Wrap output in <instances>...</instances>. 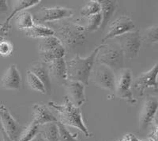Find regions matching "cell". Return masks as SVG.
Wrapping results in <instances>:
<instances>
[{"label":"cell","mask_w":158,"mask_h":141,"mask_svg":"<svg viewBox=\"0 0 158 141\" xmlns=\"http://www.w3.org/2000/svg\"><path fill=\"white\" fill-rule=\"evenodd\" d=\"M48 105L54 110L57 114L58 122L65 126H70L76 128L81 131L85 137H90L91 134L89 132L88 128L85 125L82 115L79 107H75L70 101L67 96L64 97L62 104H57L54 102H48Z\"/></svg>","instance_id":"cell-1"},{"label":"cell","mask_w":158,"mask_h":141,"mask_svg":"<svg viewBox=\"0 0 158 141\" xmlns=\"http://www.w3.org/2000/svg\"><path fill=\"white\" fill-rule=\"evenodd\" d=\"M100 48L101 45L85 58H81L78 54H77L74 58L67 62V80L77 81L84 85H87Z\"/></svg>","instance_id":"cell-2"},{"label":"cell","mask_w":158,"mask_h":141,"mask_svg":"<svg viewBox=\"0 0 158 141\" xmlns=\"http://www.w3.org/2000/svg\"><path fill=\"white\" fill-rule=\"evenodd\" d=\"M55 36L59 39L63 46L75 48L87 42L86 32L84 26L74 22H59L52 25Z\"/></svg>","instance_id":"cell-3"},{"label":"cell","mask_w":158,"mask_h":141,"mask_svg":"<svg viewBox=\"0 0 158 141\" xmlns=\"http://www.w3.org/2000/svg\"><path fill=\"white\" fill-rule=\"evenodd\" d=\"M125 56L119 46L116 44V46L111 44L101 45V48L96 57L95 62L97 64L103 65L112 71H118L124 69L125 65Z\"/></svg>","instance_id":"cell-4"},{"label":"cell","mask_w":158,"mask_h":141,"mask_svg":"<svg viewBox=\"0 0 158 141\" xmlns=\"http://www.w3.org/2000/svg\"><path fill=\"white\" fill-rule=\"evenodd\" d=\"M115 43L123 52L125 58L128 60L135 58L138 54L142 44V35L138 31H132L114 38Z\"/></svg>","instance_id":"cell-5"},{"label":"cell","mask_w":158,"mask_h":141,"mask_svg":"<svg viewBox=\"0 0 158 141\" xmlns=\"http://www.w3.org/2000/svg\"><path fill=\"white\" fill-rule=\"evenodd\" d=\"M133 82L132 73L129 69H123L118 78L115 80V91L118 97L128 102L129 103L135 104L136 99L134 97L133 92L131 91V86Z\"/></svg>","instance_id":"cell-6"},{"label":"cell","mask_w":158,"mask_h":141,"mask_svg":"<svg viewBox=\"0 0 158 141\" xmlns=\"http://www.w3.org/2000/svg\"><path fill=\"white\" fill-rule=\"evenodd\" d=\"M74 15V10L63 7L42 8L34 15V19L40 25L45 22H54L65 18H70Z\"/></svg>","instance_id":"cell-7"},{"label":"cell","mask_w":158,"mask_h":141,"mask_svg":"<svg viewBox=\"0 0 158 141\" xmlns=\"http://www.w3.org/2000/svg\"><path fill=\"white\" fill-rule=\"evenodd\" d=\"M135 22L131 18L127 15H122L118 17L113 22L109 23L108 31L106 36L102 39V43L106 42L108 39H114L117 36L127 33L129 32L135 31Z\"/></svg>","instance_id":"cell-8"},{"label":"cell","mask_w":158,"mask_h":141,"mask_svg":"<svg viewBox=\"0 0 158 141\" xmlns=\"http://www.w3.org/2000/svg\"><path fill=\"white\" fill-rule=\"evenodd\" d=\"M0 123L4 132L12 141H18L25 126L20 125L4 106L0 107Z\"/></svg>","instance_id":"cell-9"},{"label":"cell","mask_w":158,"mask_h":141,"mask_svg":"<svg viewBox=\"0 0 158 141\" xmlns=\"http://www.w3.org/2000/svg\"><path fill=\"white\" fill-rule=\"evenodd\" d=\"M157 73L158 65L156 63L153 68L142 73L133 80L132 86H134L139 96H143L146 90L149 88H153L155 90H157Z\"/></svg>","instance_id":"cell-10"},{"label":"cell","mask_w":158,"mask_h":141,"mask_svg":"<svg viewBox=\"0 0 158 141\" xmlns=\"http://www.w3.org/2000/svg\"><path fill=\"white\" fill-rule=\"evenodd\" d=\"M92 73L93 81L97 86L109 91H115L116 78L115 73L111 69L103 65L97 64V67Z\"/></svg>","instance_id":"cell-11"},{"label":"cell","mask_w":158,"mask_h":141,"mask_svg":"<svg viewBox=\"0 0 158 141\" xmlns=\"http://www.w3.org/2000/svg\"><path fill=\"white\" fill-rule=\"evenodd\" d=\"M158 109V99L156 96H147L145 99L142 111L139 115V124L142 129H147L156 116Z\"/></svg>","instance_id":"cell-12"},{"label":"cell","mask_w":158,"mask_h":141,"mask_svg":"<svg viewBox=\"0 0 158 141\" xmlns=\"http://www.w3.org/2000/svg\"><path fill=\"white\" fill-rule=\"evenodd\" d=\"M50 77L54 79L59 85H66L67 82V62L64 58H58L47 63Z\"/></svg>","instance_id":"cell-13"},{"label":"cell","mask_w":158,"mask_h":141,"mask_svg":"<svg viewBox=\"0 0 158 141\" xmlns=\"http://www.w3.org/2000/svg\"><path fill=\"white\" fill-rule=\"evenodd\" d=\"M1 85L5 89L18 90L22 86V77L16 65H11L1 78Z\"/></svg>","instance_id":"cell-14"},{"label":"cell","mask_w":158,"mask_h":141,"mask_svg":"<svg viewBox=\"0 0 158 141\" xmlns=\"http://www.w3.org/2000/svg\"><path fill=\"white\" fill-rule=\"evenodd\" d=\"M69 95L68 99L75 107H79L85 102V85L77 81L67 80L66 84Z\"/></svg>","instance_id":"cell-15"},{"label":"cell","mask_w":158,"mask_h":141,"mask_svg":"<svg viewBox=\"0 0 158 141\" xmlns=\"http://www.w3.org/2000/svg\"><path fill=\"white\" fill-rule=\"evenodd\" d=\"M33 110V120L32 122L38 125H44L50 122H57L58 119L56 115L46 106L36 103L32 106Z\"/></svg>","instance_id":"cell-16"},{"label":"cell","mask_w":158,"mask_h":141,"mask_svg":"<svg viewBox=\"0 0 158 141\" xmlns=\"http://www.w3.org/2000/svg\"><path fill=\"white\" fill-rule=\"evenodd\" d=\"M98 2L101 5V14L102 18L100 29L104 30L105 27L109 25L111 18L118 9V2L115 0H101Z\"/></svg>","instance_id":"cell-17"},{"label":"cell","mask_w":158,"mask_h":141,"mask_svg":"<svg viewBox=\"0 0 158 141\" xmlns=\"http://www.w3.org/2000/svg\"><path fill=\"white\" fill-rule=\"evenodd\" d=\"M29 71L32 72L38 79H39L43 85L44 86L46 94L50 95L52 92V86H51V77L45 63L36 62L31 66Z\"/></svg>","instance_id":"cell-18"},{"label":"cell","mask_w":158,"mask_h":141,"mask_svg":"<svg viewBox=\"0 0 158 141\" xmlns=\"http://www.w3.org/2000/svg\"><path fill=\"white\" fill-rule=\"evenodd\" d=\"M39 133L46 141H59L57 122H50L40 125Z\"/></svg>","instance_id":"cell-19"},{"label":"cell","mask_w":158,"mask_h":141,"mask_svg":"<svg viewBox=\"0 0 158 141\" xmlns=\"http://www.w3.org/2000/svg\"><path fill=\"white\" fill-rule=\"evenodd\" d=\"M26 36L30 38H44L47 36H54L55 32L52 28L44 26L40 24H34V25L29 29L25 30Z\"/></svg>","instance_id":"cell-20"},{"label":"cell","mask_w":158,"mask_h":141,"mask_svg":"<svg viewBox=\"0 0 158 141\" xmlns=\"http://www.w3.org/2000/svg\"><path fill=\"white\" fill-rule=\"evenodd\" d=\"M65 54H66L65 47L63 45H60V46H57V47L52 49V50L44 52H40V58L43 61V62L47 64V63L50 62L54 61L56 59L64 58Z\"/></svg>","instance_id":"cell-21"},{"label":"cell","mask_w":158,"mask_h":141,"mask_svg":"<svg viewBox=\"0 0 158 141\" xmlns=\"http://www.w3.org/2000/svg\"><path fill=\"white\" fill-rule=\"evenodd\" d=\"M16 25L18 29L26 30L32 28L34 25L33 18L29 12H23L17 14Z\"/></svg>","instance_id":"cell-22"},{"label":"cell","mask_w":158,"mask_h":141,"mask_svg":"<svg viewBox=\"0 0 158 141\" xmlns=\"http://www.w3.org/2000/svg\"><path fill=\"white\" fill-rule=\"evenodd\" d=\"M60 45L63 44L56 36H50L42 38L39 44V49L40 52H44L52 50V49L56 48V47L60 46Z\"/></svg>","instance_id":"cell-23"},{"label":"cell","mask_w":158,"mask_h":141,"mask_svg":"<svg viewBox=\"0 0 158 141\" xmlns=\"http://www.w3.org/2000/svg\"><path fill=\"white\" fill-rule=\"evenodd\" d=\"M40 2V0H22V1L18 2V4H17V6H15V8L13 10V12L11 13V14L8 17L7 19L6 20V22L5 24H4V25H7L10 22V20L13 17L15 16L18 12L22 11V10L29 9V8L32 7L33 6H36L37 5V4H39Z\"/></svg>","instance_id":"cell-24"},{"label":"cell","mask_w":158,"mask_h":141,"mask_svg":"<svg viewBox=\"0 0 158 141\" xmlns=\"http://www.w3.org/2000/svg\"><path fill=\"white\" fill-rule=\"evenodd\" d=\"M39 126L34 122H32L27 127H25L23 132L18 141H31L39 133Z\"/></svg>","instance_id":"cell-25"},{"label":"cell","mask_w":158,"mask_h":141,"mask_svg":"<svg viewBox=\"0 0 158 141\" xmlns=\"http://www.w3.org/2000/svg\"><path fill=\"white\" fill-rule=\"evenodd\" d=\"M101 13V5L98 1H89L84 7L81 8L80 15L81 18H89Z\"/></svg>","instance_id":"cell-26"},{"label":"cell","mask_w":158,"mask_h":141,"mask_svg":"<svg viewBox=\"0 0 158 141\" xmlns=\"http://www.w3.org/2000/svg\"><path fill=\"white\" fill-rule=\"evenodd\" d=\"M26 78H27V82L29 88L42 94H46L44 86L43 85L41 81L29 70H28L26 73Z\"/></svg>","instance_id":"cell-27"},{"label":"cell","mask_w":158,"mask_h":141,"mask_svg":"<svg viewBox=\"0 0 158 141\" xmlns=\"http://www.w3.org/2000/svg\"><path fill=\"white\" fill-rule=\"evenodd\" d=\"M102 22L101 13L88 18V24L84 26L85 32H95L100 29Z\"/></svg>","instance_id":"cell-28"},{"label":"cell","mask_w":158,"mask_h":141,"mask_svg":"<svg viewBox=\"0 0 158 141\" xmlns=\"http://www.w3.org/2000/svg\"><path fill=\"white\" fill-rule=\"evenodd\" d=\"M158 26L157 25H153L144 31L142 38V40H146V42L150 43H156L158 41Z\"/></svg>","instance_id":"cell-29"},{"label":"cell","mask_w":158,"mask_h":141,"mask_svg":"<svg viewBox=\"0 0 158 141\" xmlns=\"http://www.w3.org/2000/svg\"><path fill=\"white\" fill-rule=\"evenodd\" d=\"M59 129V141H79L67 129L66 126L59 122H57Z\"/></svg>","instance_id":"cell-30"},{"label":"cell","mask_w":158,"mask_h":141,"mask_svg":"<svg viewBox=\"0 0 158 141\" xmlns=\"http://www.w3.org/2000/svg\"><path fill=\"white\" fill-rule=\"evenodd\" d=\"M13 51V45L8 41L0 42V55L8 56Z\"/></svg>","instance_id":"cell-31"},{"label":"cell","mask_w":158,"mask_h":141,"mask_svg":"<svg viewBox=\"0 0 158 141\" xmlns=\"http://www.w3.org/2000/svg\"><path fill=\"white\" fill-rule=\"evenodd\" d=\"M9 10L7 5V1L6 0H0V14H5Z\"/></svg>","instance_id":"cell-32"},{"label":"cell","mask_w":158,"mask_h":141,"mask_svg":"<svg viewBox=\"0 0 158 141\" xmlns=\"http://www.w3.org/2000/svg\"><path fill=\"white\" fill-rule=\"evenodd\" d=\"M0 132H1V134H2V141H12L10 139L9 137H8L7 135L6 134V132H4L2 125H1V123H0Z\"/></svg>","instance_id":"cell-33"},{"label":"cell","mask_w":158,"mask_h":141,"mask_svg":"<svg viewBox=\"0 0 158 141\" xmlns=\"http://www.w3.org/2000/svg\"><path fill=\"white\" fill-rule=\"evenodd\" d=\"M31 141H46V140H45V139L42 137V136L40 135V134L38 133L37 135H36V136H35V137L33 138V139H32Z\"/></svg>","instance_id":"cell-34"},{"label":"cell","mask_w":158,"mask_h":141,"mask_svg":"<svg viewBox=\"0 0 158 141\" xmlns=\"http://www.w3.org/2000/svg\"><path fill=\"white\" fill-rule=\"evenodd\" d=\"M1 103H2V101H1V99H0V105H1Z\"/></svg>","instance_id":"cell-35"}]
</instances>
